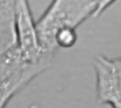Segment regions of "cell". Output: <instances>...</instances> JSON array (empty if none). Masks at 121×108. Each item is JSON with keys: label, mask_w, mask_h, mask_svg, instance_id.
Masks as SVG:
<instances>
[{"label": "cell", "mask_w": 121, "mask_h": 108, "mask_svg": "<svg viewBox=\"0 0 121 108\" xmlns=\"http://www.w3.org/2000/svg\"><path fill=\"white\" fill-rule=\"evenodd\" d=\"M114 1L56 0L46 8L35 22L39 41L44 52L55 55L56 33L64 28L77 29L89 18H97L105 12Z\"/></svg>", "instance_id": "6da1fadb"}, {"label": "cell", "mask_w": 121, "mask_h": 108, "mask_svg": "<svg viewBox=\"0 0 121 108\" xmlns=\"http://www.w3.org/2000/svg\"><path fill=\"white\" fill-rule=\"evenodd\" d=\"M15 28L16 47L23 62L29 65H42L50 69L55 55L47 53L42 49L35 21L27 1L16 0Z\"/></svg>", "instance_id": "7a4b0ae2"}, {"label": "cell", "mask_w": 121, "mask_h": 108, "mask_svg": "<svg viewBox=\"0 0 121 108\" xmlns=\"http://www.w3.org/2000/svg\"><path fill=\"white\" fill-rule=\"evenodd\" d=\"M94 68L98 103L111 108H121V57L97 56Z\"/></svg>", "instance_id": "3957f363"}, {"label": "cell", "mask_w": 121, "mask_h": 108, "mask_svg": "<svg viewBox=\"0 0 121 108\" xmlns=\"http://www.w3.org/2000/svg\"><path fill=\"white\" fill-rule=\"evenodd\" d=\"M16 0H0V57L16 47Z\"/></svg>", "instance_id": "277c9868"}, {"label": "cell", "mask_w": 121, "mask_h": 108, "mask_svg": "<svg viewBox=\"0 0 121 108\" xmlns=\"http://www.w3.org/2000/svg\"><path fill=\"white\" fill-rule=\"evenodd\" d=\"M24 65L26 64L21 60L17 47L1 56L0 57V85L8 81Z\"/></svg>", "instance_id": "5b68a950"}, {"label": "cell", "mask_w": 121, "mask_h": 108, "mask_svg": "<svg viewBox=\"0 0 121 108\" xmlns=\"http://www.w3.org/2000/svg\"><path fill=\"white\" fill-rule=\"evenodd\" d=\"M77 29L67 28L59 30L55 36V45L57 50L60 48L69 49L72 47L77 41Z\"/></svg>", "instance_id": "8992f818"}, {"label": "cell", "mask_w": 121, "mask_h": 108, "mask_svg": "<svg viewBox=\"0 0 121 108\" xmlns=\"http://www.w3.org/2000/svg\"><path fill=\"white\" fill-rule=\"evenodd\" d=\"M28 108H39L37 105H31V106H30Z\"/></svg>", "instance_id": "52a82bcc"}]
</instances>
